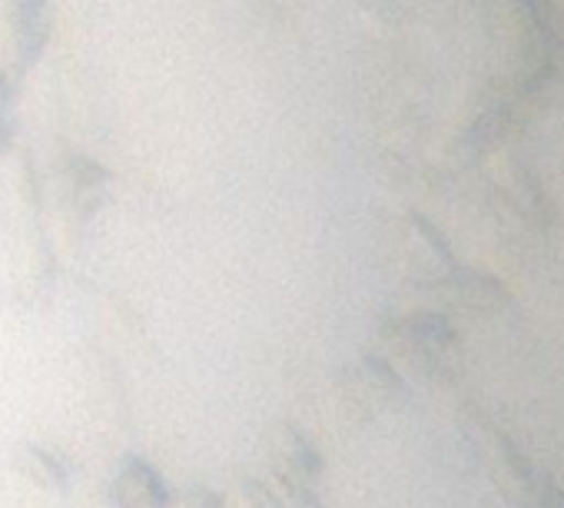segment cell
Segmentation results:
<instances>
[{"mask_svg": "<svg viewBox=\"0 0 564 508\" xmlns=\"http://www.w3.org/2000/svg\"><path fill=\"white\" fill-rule=\"evenodd\" d=\"M14 28H18V57L21 67H34L51 37L47 0H14Z\"/></svg>", "mask_w": 564, "mask_h": 508, "instance_id": "cell-1", "label": "cell"}, {"mask_svg": "<svg viewBox=\"0 0 564 508\" xmlns=\"http://www.w3.org/2000/svg\"><path fill=\"white\" fill-rule=\"evenodd\" d=\"M70 166H74L70 170V176H74V196L80 203H87L84 213H94V206H100L104 196H107V170L100 163L87 160V156H77Z\"/></svg>", "mask_w": 564, "mask_h": 508, "instance_id": "cell-2", "label": "cell"}]
</instances>
